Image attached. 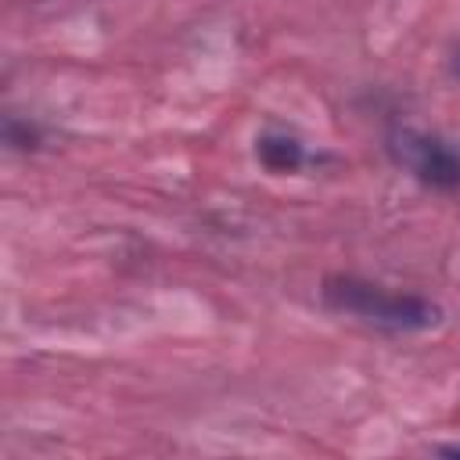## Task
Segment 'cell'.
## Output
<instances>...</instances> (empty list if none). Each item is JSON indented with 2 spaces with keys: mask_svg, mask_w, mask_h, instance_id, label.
I'll return each instance as SVG.
<instances>
[{
  "mask_svg": "<svg viewBox=\"0 0 460 460\" xmlns=\"http://www.w3.org/2000/svg\"><path fill=\"white\" fill-rule=\"evenodd\" d=\"M320 298L327 309L359 320L367 327L377 331H392V334H410V331H428L442 320V309L413 291H392L385 284L352 277V273H334L323 280Z\"/></svg>",
  "mask_w": 460,
  "mask_h": 460,
  "instance_id": "obj_1",
  "label": "cell"
},
{
  "mask_svg": "<svg viewBox=\"0 0 460 460\" xmlns=\"http://www.w3.org/2000/svg\"><path fill=\"white\" fill-rule=\"evenodd\" d=\"M388 155L395 165H402L428 187H438V190L460 187V151L435 133L399 126L388 133Z\"/></svg>",
  "mask_w": 460,
  "mask_h": 460,
  "instance_id": "obj_2",
  "label": "cell"
},
{
  "mask_svg": "<svg viewBox=\"0 0 460 460\" xmlns=\"http://www.w3.org/2000/svg\"><path fill=\"white\" fill-rule=\"evenodd\" d=\"M255 155L270 172H295V169L305 165L302 144L295 137H288V133H262L255 140Z\"/></svg>",
  "mask_w": 460,
  "mask_h": 460,
  "instance_id": "obj_3",
  "label": "cell"
},
{
  "mask_svg": "<svg viewBox=\"0 0 460 460\" xmlns=\"http://www.w3.org/2000/svg\"><path fill=\"white\" fill-rule=\"evenodd\" d=\"M7 144H14V147H36L40 144V133H36V126H22L18 119H7Z\"/></svg>",
  "mask_w": 460,
  "mask_h": 460,
  "instance_id": "obj_4",
  "label": "cell"
},
{
  "mask_svg": "<svg viewBox=\"0 0 460 460\" xmlns=\"http://www.w3.org/2000/svg\"><path fill=\"white\" fill-rule=\"evenodd\" d=\"M449 72H453V75L460 79V47H456V50L449 54Z\"/></svg>",
  "mask_w": 460,
  "mask_h": 460,
  "instance_id": "obj_5",
  "label": "cell"
}]
</instances>
